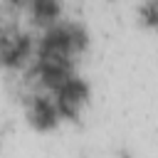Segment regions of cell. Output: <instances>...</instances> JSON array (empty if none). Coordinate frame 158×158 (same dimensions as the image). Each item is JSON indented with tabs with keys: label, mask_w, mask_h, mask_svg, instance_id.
<instances>
[{
	"label": "cell",
	"mask_w": 158,
	"mask_h": 158,
	"mask_svg": "<svg viewBox=\"0 0 158 158\" xmlns=\"http://www.w3.org/2000/svg\"><path fill=\"white\" fill-rule=\"evenodd\" d=\"M118 158H131V156H128V153H121V156H118Z\"/></svg>",
	"instance_id": "cell-8"
},
{
	"label": "cell",
	"mask_w": 158,
	"mask_h": 158,
	"mask_svg": "<svg viewBox=\"0 0 158 158\" xmlns=\"http://www.w3.org/2000/svg\"><path fill=\"white\" fill-rule=\"evenodd\" d=\"M27 7L32 15V22L42 27L54 25L62 15V0H27Z\"/></svg>",
	"instance_id": "cell-5"
},
{
	"label": "cell",
	"mask_w": 158,
	"mask_h": 158,
	"mask_svg": "<svg viewBox=\"0 0 158 158\" xmlns=\"http://www.w3.org/2000/svg\"><path fill=\"white\" fill-rule=\"evenodd\" d=\"M32 54H35V40L30 32L15 27L0 30V67L20 69L30 62Z\"/></svg>",
	"instance_id": "cell-3"
},
{
	"label": "cell",
	"mask_w": 158,
	"mask_h": 158,
	"mask_svg": "<svg viewBox=\"0 0 158 158\" xmlns=\"http://www.w3.org/2000/svg\"><path fill=\"white\" fill-rule=\"evenodd\" d=\"M0 30H2V22H0Z\"/></svg>",
	"instance_id": "cell-9"
},
{
	"label": "cell",
	"mask_w": 158,
	"mask_h": 158,
	"mask_svg": "<svg viewBox=\"0 0 158 158\" xmlns=\"http://www.w3.org/2000/svg\"><path fill=\"white\" fill-rule=\"evenodd\" d=\"M89 96H91V86L79 74H72L67 81H62L57 89H52V99L59 111V118H67V121L79 118L81 109L89 104Z\"/></svg>",
	"instance_id": "cell-2"
},
{
	"label": "cell",
	"mask_w": 158,
	"mask_h": 158,
	"mask_svg": "<svg viewBox=\"0 0 158 158\" xmlns=\"http://www.w3.org/2000/svg\"><path fill=\"white\" fill-rule=\"evenodd\" d=\"M89 47V30L77 20H57L44 27L42 37L35 42V54H54V57H77Z\"/></svg>",
	"instance_id": "cell-1"
},
{
	"label": "cell",
	"mask_w": 158,
	"mask_h": 158,
	"mask_svg": "<svg viewBox=\"0 0 158 158\" xmlns=\"http://www.w3.org/2000/svg\"><path fill=\"white\" fill-rule=\"evenodd\" d=\"M12 10H22V7H27V0H5Z\"/></svg>",
	"instance_id": "cell-7"
},
{
	"label": "cell",
	"mask_w": 158,
	"mask_h": 158,
	"mask_svg": "<svg viewBox=\"0 0 158 158\" xmlns=\"http://www.w3.org/2000/svg\"><path fill=\"white\" fill-rule=\"evenodd\" d=\"M138 20L146 27L158 30V0H143L138 7Z\"/></svg>",
	"instance_id": "cell-6"
},
{
	"label": "cell",
	"mask_w": 158,
	"mask_h": 158,
	"mask_svg": "<svg viewBox=\"0 0 158 158\" xmlns=\"http://www.w3.org/2000/svg\"><path fill=\"white\" fill-rule=\"evenodd\" d=\"M25 114H27V123L40 133L57 128V123L62 121L59 111L54 106V99L47 96V94H32L25 101Z\"/></svg>",
	"instance_id": "cell-4"
}]
</instances>
